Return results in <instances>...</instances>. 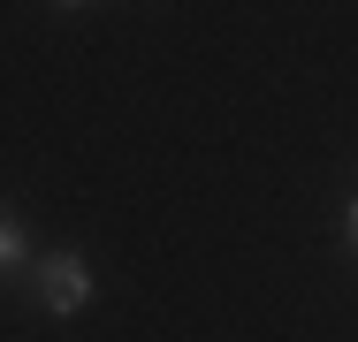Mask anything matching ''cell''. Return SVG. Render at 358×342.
I'll list each match as a JSON object with an SVG mask.
<instances>
[{"label":"cell","mask_w":358,"mask_h":342,"mask_svg":"<svg viewBox=\"0 0 358 342\" xmlns=\"http://www.w3.org/2000/svg\"><path fill=\"white\" fill-rule=\"evenodd\" d=\"M343 236H351V251H358V198L343 205Z\"/></svg>","instance_id":"3"},{"label":"cell","mask_w":358,"mask_h":342,"mask_svg":"<svg viewBox=\"0 0 358 342\" xmlns=\"http://www.w3.org/2000/svg\"><path fill=\"white\" fill-rule=\"evenodd\" d=\"M84 297H92V267L76 251H46L38 259V304L54 320H69V312H84Z\"/></svg>","instance_id":"1"},{"label":"cell","mask_w":358,"mask_h":342,"mask_svg":"<svg viewBox=\"0 0 358 342\" xmlns=\"http://www.w3.org/2000/svg\"><path fill=\"white\" fill-rule=\"evenodd\" d=\"M46 8H92V0H46Z\"/></svg>","instance_id":"4"},{"label":"cell","mask_w":358,"mask_h":342,"mask_svg":"<svg viewBox=\"0 0 358 342\" xmlns=\"http://www.w3.org/2000/svg\"><path fill=\"white\" fill-rule=\"evenodd\" d=\"M23 259H31V236H23V221L0 205V274H15Z\"/></svg>","instance_id":"2"}]
</instances>
